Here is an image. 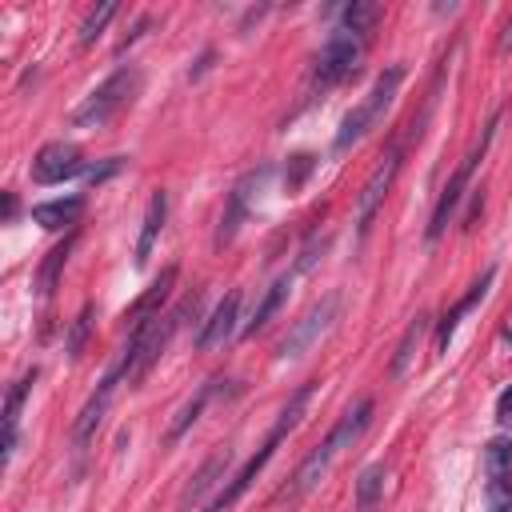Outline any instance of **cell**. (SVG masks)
Returning <instances> with one entry per match:
<instances>
[{"label": "cell", "instance_id": "obj_9", "mask_svg": "<svg viewBox=\"0 0 512 512\" xmlns=\"http://www.w3.org/2000/svg\"><path fill=\"white\" fill-rule=\"evenodd\" d=\"M400 156H404V148L392 144L380 156V164L372 168V176L364 180V188L356 196V232L360 236H368V228H372V220H376V212H380V204H384V196H388V188H392V180L400 172Z\"/></svg>", "mask_w": 512, "mask_h": 512}, {"label": "cell", "instance_id": "obj_17", "mask_svg": "<svg viewBox=\"0 0 512 512\" xmlns=\"http://www.w3.org/2000/svg\"><path fill=\"white\" fill-rule=\"evenodd\" d=\"M32 380H36V368H28L12 388H8V396H4V440H0V448H4V464L12 460V452H16V436H20V408H24V396L32 392Z\"/></svg>", "mask_w": 512, "mask_h": 512}, {"label": "cell", "instance_id": "obj_7", "mask_svg": "<svg viewBox=\"0 0 512 512\" xmlns=\"http://www.w3.org/2000/svg\"><path fill=\"white\" fill-rule=\"evenodd\" d=\"M360 56H364V36L344 32V28L328 32V40L316 52V68H312L316 84L320 88H336L340 80H348L360 68Z\"/></svg>", "mask_w": 512, "mask_h": 512}, {"label": "cell", "instance_id": "obj_19", "mask_svg": "<svg viewBox=\"0 0 512 512\" xmlns=\"http://www.w3.org/2000/svg\"><path fill=\"white\" fill-rule=\"evenodd\" d=\"M84 212V196H64V200H44L32 208V220L48 232H60V228H72Z\"/></svg>", "mask_w": 512, "mask_h": 512}, {"label": "cell", "instance_id": "obj_32", "mask_svg": "<svg viewBox=\"0 0 512 512\" xmlns=\"http://www.w3.org/2000/svg\"><path fill=\"white\" fill-rule=\"evenodd\" d=\"M496 416H500L504 424L512 420V384H508V388H504V392L496 396Z\"/></svg>", "mask_w": 512, "mask_h": 512}, {"label": "cell", "instance_id": "obj_21", "mask_svg": "<svg viewBox=\"0 0 512 512\" xmlns=\"http://www.w3.org/2000/svg\"><path fill=\"white\" fill-rule=\"evenodd\" d=\"M288 284H292V276L284 272V276H276L272 284H268V292L260 296V304H256V312H252V320L240 328L244 336H252V332H260L276 312H280V304H284V296H288Z\"/></svg>", "mask_w": 512, "mask_h": 512}, {"label": "cell", "instance_id": "obj_12", "mask_svg": "<svg viewBox=\"0 0 512 512\" xmlns=\"http://www.w3.org/2000/svg\"><path fill=\"white\" fill-rule=\"evenodd\" d=\"M268 176H272V168L264 164V168L248 172V176H244V180L232 188V196H228V208H224V216H220V228H216V236H212V244H216V248L232 244V236H236V232H240V224L248 220V208H252V188L260 192Z\"/></svg>", "mask_w": 512, "mask_h": 512}, {"label": "cell", "instance_id": "obj_15", "mask_svg": "<svg viewBox=\"0 0 512 512\" xmlns=\"http://www.w3.org/2000/svg\"><path fill=\"white\" fill-rule=\"evenodd\" d=\"M164 220H168V192H160V188H156V192L148 196V208H144V220H140V236H136V248H132V264H136V268H144V264H148L152 244H156V236H160Z\"/></svg>", "mask_w": 512, "mask_h": 512}, {"label": "cell", "instance_id": "obj_1", "mask_svg": "<svg viewBox=\"0 0 512 512\" xmlns=\"http://www.w3.org/2000/svg\"><path fill=\"white\" fill-rule=\"evenodd\" d=\"M372 408H376V404H372V396L356 400V404H352V408H348V412L328 428V436H324V440H320V444H316V448L296 464V472H292V476H288V484L272 496V504H300V500H304V496H308V492L328 476V468L336 464V456H340L344 448H352V444L364 436V428H368V420H372Z\"/></svg>", "mask_w": 512, "mask_h": 512}, {"label": "cell", "instance_id": "obj_33", "mask_svg": "<svg viewBox=\"0 0 512 512\" xmlns=\"http://www.w3.org/2000/svg\"><path fill=\"white\" fill-rule=\"evenodd\" d=\"M500 52H508L512 48V16H508V24H504V32H500V44H496Z\"/></svg>", "mask_w": 512, "mask_h": 512}, {"label": "cell", "instance_id": "obj_18", "mask_svg": "<svg viewBox=\"0 0 512 512\" xmlns=\"http://www.w3.org/2000/svg\"><path fill=\"white\" fill-rule=\"evenodd\" d=\"M228 464H232V452L228 448H220V452H212L204 464H200V472L188 480V488L180 492V504L188 508V504H200L220 480H224V472H228Z\"/></svg>", "mask_w": 512, "mask_h": 512}, {"label": "cell", "instance_id": "obj_5", "mask_svg": "<svg viewBox=\"0 0 512 512\" xmlns=\"http://www.w3.org/2000/svg\"><path fill=\"white\" fill-rule=\"evenodd\" d=\"M136 88H140V72H136V68H116L104 84H96V88L84 96L80 108H72V116H68L72 128H104L108 120H116V116L132 104Z\"/></svg>", "mask_w": 512, "mask_h": 512}, {"label": "cell", "instance_id": "obj_23", "mask_svg": "<svg viewBox=\"0 0 512 512\" xmlns=\"http://www.w3.org/2000/svg\"><path fill=\"white\" fill-rule=\"evenodd\" d=\"M376 24H380V4H376V0H352V4L340 8V28H344V32H356V36L368 40V32H372Z\"/></svg>", "mask_w": 512, "mask_h": 512}, {"label": "cell", "instance_id": "obj_10", "mask_svg": "<svg viewBox=\"0 0 512 512\" xmlns=\"http://www.w3.org/2000/svg\"><path fill=\"white\" fill-rule=\"evenodd\" d=\"M28 172H32L36 184H64L72 176H84L88 172V160H84V152L72 140H48L32 156V168Z\"/></svg>", "mask_w": 512, "mask_h": 512}, {"label": "cell", "instance_id": "obj_13", "mask_svg": "<svg viewBox=\"0 0 512 512\" xmlns=\"http://www.w3.org/2000/svg\"><path fill=\"white\" fill-rule=\"evenodd\" d=\"M172 284H176V264H168V268H160V276L124 308V324H128V332L132 328H144V324H152L156 316H160V308H164V300L172 296Z\"/></svg>", "mask_w": 512, "mask_h": 512}, {"label": "cell", "instance_id": "obj_16", "mask_svg": "<svg viewBox=\"0 0 512 512\" xmlns=\"http://www.w3.org/2000/svg\"><path fill=\"white\" fill-rule=\"evenodd\" d=\"M492 276H496V268H484V276H480V280H476V284H472V288H468V292H464V296H460V300L440 316V324H436V340H432V344H436V352H444V348H448V340H452V332H456L460 316H464V312H472V308L484 300V292H488Z\"/></svg>", "mask_w": 512, "mask_h": 512}, {"label": "cell", "instance_id": "obj_29", "mask_svg": "<svg viewBox=\"0 0 512 512\" xmlns=\"http://www.w3.org/2000/svg\"><path fill=\"white\" fill-rule=\"evenodd\" d=\"M484 504H488V512H512V480H488Z\"/></svg>", "mask_w": 512, "mask_h": 512}, {"label": "cell", "instance_id": "obj_14", "mask_svg": "<svg viewBox=\"0 0 512 512\" xmlns=\"http://www.w3.org/2000/svg\"><path fill=\"white\" fill-rule=\"evenodd\" d=\"M236 316H240V292L232 288V292L212 308V316L200 324V332H196V348H200V352H216V348H224V344L236 336Z\"/></svg>", "mask_w": 512, "mask_h": 512}, {"label": "cell", "instance_id": "obj_20", "mask_svg": "<svg viewBox=\"0 0 512 512\" xmlns=\"http://www.w3.org/2000/svg\"><path fill=\"white\" fill-rule=\"evenodd\" d=\"M220 384H224V380H220V376H212L208 384H200V388H196V396H192V400H184V408L172 416V424H168V432H164V440H168V444H176V440H180V436L200 420V412L208 408V400L216 396V388H220Z\"/></svg>", "mask_w": 512, "mask_h": 512}, {"label": "cell", "instance_id": "obj_27", "mask_svg": "<svg viewBox=\"0 0 512 512\" xmlns=\"http://www.w3.org/2000/svg\"><path fill=\"white\" fill-rule=\"evenodd\" d=\"M88 332H92V304H84L72 320H68V336H64V352L76 360L80 352H84V344H88Z\"/></svg>", "mask_w": 512, "mask_h": 512}, {"label": "cell", "instance_id": "obj_31", "mask_svg": "<svg viewBox=\"0 0 512 512\" xmlns=\"http://www.w3.org/2000/svg\"><path fill=\"white\" fill-rule=\"evenodd\" d=\"M120 164H124L120 156H108L104 164H88V172H84V180H88V184H100V180H108V176H116V172H120Z\"/></svg>", "mask_w": 512, "mask_h": 512}, {"label": "cell", "instance_id": "obj_6", "mask_svg": "<svg viewBox=\"0 0 512 512\" xmlns=\"http://www.w3.org/2000/svg\"><path fill=\"white\" fill-rule=\"evenodd\" d=\"M500 116L504 112H492V120L484 124V132L476 136V144L468 148V156L456 164V172L448 176V184H444V192L436 196V208H432V220H428V240H440L444 236V228L452 224V216H456V204H460V196L468 192V184H472V172H476V164L484 160V152H488V144H492V136H496V128H500Z\"/></svg>", "mask_w": 512, "mask_h": 512}, {"label": "cell", "instance_id": "obj_4", "mask_svg": "<svg viewBox=\"0 0 512 512\" xmlns=\"http://www.w3.org/2000/svg\"><path fill=\"white\" fill-rule=\"evenodd\" d=\"M400 80H404V68H400V64H392V68H384V72L376 76V84L368 88V96L340 120L336 140H332L336 152H348L352 144H360V140L384 120V112L392 108V100H396V92H400Z\"/></svg>", "mask_w": 512, "mask_h": 512}, {"label": "cell", "instance_id": "obj_3", "mask_svg": "<svg viewBox=\"0 0 512 512\" xmlns=\"http://www.w3.org/2000/svg\"><path fill=\"white\" fill-rule=\"evenodd\" d=\"M196 304H200V296H188V300H180L172 312H164V316H156L152 324L128 332V340H124V348H120V356H116V360L124 364V384H140V380L152 372V364L164 356L168 340L176 336L180 320H184L188 312H196Z\"/></svg>", "mask_w": 512, "mask_h": 512}, {"label": "cell", "instance_id": "obj_24", "mask_svg": "<svg viewBox=\"0 0 512 512\" xmlns=\"http://www.w3.org/2000/svg\"><path fill=\"white\" fill-rule=\"evenodd\" d=\"M424 328H428V316H424V312L412 316V324L404 328V336H400V344H396V356H392V364H388V372H392L396 380L408 372V364H412V356H416V344H420Z\"/></svg>", "mask_w": 512, "mask_h": 512}, {"label": "cell", "instance_id": "obj_11", "mask_svg": "<svg viewBox=\"0 0 512 512\" xmlns=\"http://www.w3.org/2000/svg\"><path fill=\"white\" fill-rule=\"evenodd\" d=\"M120 380H124V364L116 360V364L100 376L96 392L88 396V404L80 408V416H76V424H72V444H76V452H84V444L96 436V428H100V420H104V412H108V404H112V396H116Z\"/></svg>", "mask_w": 512, "mask_h": 512}, {"label": "cell", "instance_id": "obj_34", "mask_svg": "<svg viewBox=\"0 0 512 512\" xmlns=\"http://www.w3.org/2000/svg\"><path fill=\"white\" fill-rule=\"evenodd\" d=\"M12 216H16V196L4 192V220H12Z\"/></svg>", "mask_w": 512, "mask_h": 512}, {"label": "cell", "instance_id": "obj_28", "mask_svg": "<svg viewBox=\"0 0 512 512\" xmlns=\"http://www.w3.org/2000/svg\"><path fill=\"white\" fill-rule=\"evenodd\" d=\"M116 12H120V4H112V0H108V4H100V8H92V12L84 16V24H80V44H84V48H88V44H96V36L104 32V24H108Z\"/></svg>", "mask_w": 512, "mask_h": 512}, {"label": "cell", "instance_id": "obj_2", "mask_svg": "<svg viewBox=\"0 0 512 512\" xmlns=\"http://www.w3.org/2000/svg\"><path fill=\"white\" fill-rule=\"evenodd\" d=\"M312 392H316V384L308 380V384H300V388H296V392L288 396V404L280 408V416H276L272 432L264 436V444H260V448H256V452L248 456V464H244V468H240V472H236V476L228 480V488H224V492H220V496H216V500H212V504H208L204 512H228V508H232V504H236V500H240V496H244V492L252 488V480H256V476L264 472V464H268V460L276 456L280 440H284V436H288V432H292V428L300 424V416H304V408H308Z\"/></svg>", "mask_w": 512, "mask_h": 512}, {"label": "cell", "instance_id": "obj_30", "mask_svg": "<svg viewBox=\"0 0 512 512\" xmlns=\"http://www.w3.org/2000/svg\"><path fill=\"white\" fill-rule=\"evenodd\" d=\"M312 164H316V160H312L308 152H296V156L284 164V184H288V192H296V188L304 184V176L312 172Z\"/></svg>", "mask_w": 512, "mask_h": 512}, {"label": "cell", "instance_id": "obj_8", "mask_svg": "<svg viewBox=\"0 0 512 512\" xmlns=\"http://www.w3.org/2000/svg\"><path fill=\"white\" fill-rule=\"evenodd\" d=\"M336 308H340V292H324L292 328H288V336L276 344V356L280 360H296V356H304V348H312L328 328H332V320H336Z\"/></svg>", "mask_w": 512, "mask_h": 512}, {"label": "cell", "instance_id": "obj_22", "mask_svg": "<svg viewBox=\"0 0 512 512\" xmlns=\"http://www.w3.org/2000/svg\"><path fill=\"white\" fill-rule=\"evenodd\" d=\"M72 248H76V232H68V236L44 256V264H40V272H36V292H40V296H52V288H56V280H60V268L68 264Z\"/></svg>", "mask_w": 512, "mask_h": 512}, {"label": "cell", "instance_id": "obj_25", "mask_svg": "<svg viewBox=\"0 0 512 512\" xmlns=\"http://www.w3.org/2000/svg\"><path fill=\"white\" fill-rule=\"evenodd\" d=\"M384 480H388L384 464H368V468L356 476V508H360V512H372V508L384 500Z\"/></svg>", "mask_w": 512, "mask_h": 512}, {"label": "cell", "instance_id": "obj_26", "mask_svg": "<svg viewBox=\"0 0 512 512\" xmlns=\"http://www.w3.org/2000/svg\"><path fill=\"white\" fill-rule=\"evenodd\" d=\"M484 480H512V440L496 436L484 444Z\"/></svg>", "mask_w": 512, "mask_h": 512}]
</instances>
